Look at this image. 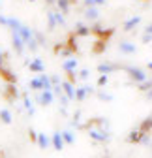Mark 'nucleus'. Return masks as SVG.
Masks as SVG:
<instances>
[{"mask_svg":"<svg viewBox=\"0 0 152 158\" xmlns=\"http://www.w3.org/2000/svg\"><path fill=\"white\" fill-rule=\"evenodd\" d=\"M79 49H77V44H75V34H70V38H68V42H66V45H64V49H62V55L66 56V55H70V53H77Z\"/></svg>","mask_w":152,"mask_h":158,"instance_id":"f257e3e1","label":"nucleus"},{"mask_svg":"<svg viewBox=\"0 0 152 158\" xmlns=\"http://www.w3.org/2000/svg\"><path fill=\"white\" fill-rule=\"evenodd\" d=\"M126 70H128L130 77L134 79V81H137V83H143L145 79H146V75H145V72L141 68H126Z\"/></svg>","mask_w":152,"mask_h":158,"instance_id":"f03ea898","label":"nucleus"},{"mask_svg":"<svg viewBox=\"0 0 152 158\" xmlns=\"http://www.w3.org/2000/svg\"><path fill=\"white\" fill-rule=\"evenodd\" d=\"M0 77L4 79V81L8 83V85H15V81H17V77H15V73H11L8 68H4L2 64H0Z\"/></svg>","mask_w":152,"mask_h":158,"instance_id":"7ed1b4c3","label":"nucleus"},{"mask_svg":"<svg viewBox=\"0 0 152 158\" xmlns=\"http://www.w3.org/2000/svg\"><path fill=\"white\" fill-rule=\"evenodd\" d=\"M17 96H19L17 87H15V85H8V87H6V90H4V98H6L8 102H13Z\"/></svg>","mask_w":152,"mask_h":158,"instance_id":"20e7f679","label":"nucleus"},{"mask_svg":"<svg viewBox=\"0 0 152 158\" xmlns=\"http://www.w3.org/2000/svg\"><path fill=\"white\" fill-rule=\"evenodd\" d=\"M139 132H141L143 135H148V134L152 132V117H146L145 121L139 124Z\"/></svg>","mask_w":152,"mask_h":158,"instance_id":"39448f33","label":"nucleus"},{"mask_svg":"<svg viewBox=\"0 0 152 158\" xmlns=\"http://www.w3.org/2000/svg\"><path fill=\"white\" fill-rule=\"evenodd\" d=\"M105 47H107V42H103V40H96L94 45H92V53L94 55H102L105 51Z\"/></svg>","mask_w":152,"mask_h":158,"instance_id":"423d86ee","label":"nucleus"},{"mask_svg":"<svg viewBox=\"0 0 152 158\" xmlns=\"http://www.w3.org/2000/svg\"><path fill=\"white\" fill-rule=\"evenodd\" d=\"M128 141H130V143H141V141H145V135H143L139 130H134V132H130Z\"/></svg>","mask_w":152,"mask_h":158,"instance_id":"0eeeda50","label":"nucleus"},{"mask_svg":"<svg viewBox=\"0 0 152 158\" xmlns=\"http://www.w3.org/2000/svg\"><path fill=\"white\" fill-rule=\"evenodd\" d=\"M53 145H54V149L56 151H62L64 149V141H62V134H53Z\"/></svg>","mask_w":152,"mask_h":158,"instance_id":"6e6552de","label":"nucleus"},{"mask_svg":"<svg viewBox=\"0 0 152 158\" xmlns=\"http://www.w3.org/2000/svg\"><path fill=\"white\" fill-rule=\"evenodd\" d=\"M98 70L103 73V75H109L111 72H115V70H118V66H115V64H100L98 66Z\"/></svg>","mask_w":152,"mask_h":158,"instance_id":"1a4fd4ad","label":"nucleus"},{"mask_svg":"<svg viewBox=\"0 0 152 158\" xmlns=\"http://www.w3.org/2000/svg\"><path fill=\"white\" fill-rule=\"evenodd\" d=\"M53 102V94H51V90H43V94L40 96V104L42 106H49Z\"/></svg>","mask_w":152,"mask_h":158,"instance_id":"9d476101","label":"nucleus"},{"mask_svg":"<svg viewBox=\"0 0 152 158\" xmlns=\"http://www.w3.org/2000/svg\"><path fill=\"white\" fill-rule=\"evenodd\" d=\"M139 21H141L139 17H131V19H128V21L124 23V30H131L134 27H137V25H139Z\"/></svg>","mask_w":152,"mask_h":158,"instance_id":"9b49d317","label":"nucleus"},{"mask_svg":"<svg viewBox=\"0 0 152 158\" xmlns=\"http://www.w3.org/2000/svg\"><path fill=\"white\" fill-rule=\"evenodd\" d=\"M115 34V28H105V30H102V34H100V38L98 40H103V42H107V40Z\"/></svg>","mask_w":152,"mask_h":158,"instance_id":"f8f14e48","label":"nucleus"},{"mask_svg":"<svg viewBox=\"0 0 152 158\" xmlns=\"http://www.w3.org/2000/svg\"><path fill=\"white\" fill-rule=\"evenodd\" d=\"M90 137H92V139H98V141H105V139H107V134H102V132L92 130V132H90Z\"/></svg>","mask_w":152,"mask_h":158,"instance_id":"ddd939ff","label":"nucleus"},{"mask_svg":"<svg viewBox=\"0 0 152 158\" xmlns=\"http://www.w3.org/2000/svg\"><path fill=\"white\" fill-rule=\"evenodd\" d=\"M75 34H77V36H88V34H90V28L85 27V25H77V30H75Z\"/></svg>","mask_w":152,"mask_h":158,"instance_id":"4468645a","label":"nucleus"},{"mask_svg":"<svg viewBox=\"0 0 152 158\" xmlns=\"http://www.w3.org/2000/svg\"><path fill=\"white\" fill-rule=\"evenodd\" d=\"M30 70H32V72H38V73H42V72H43V64H42V60H34V62L30 64Z\"/></svg>","mask_w":152,"mask_h":158,"instance_id":"2eb2a0df","label":"nucleus"},{"mask_svg":"<svg viewBox=\"0 0 152 158\" xmlns=\"http://www.w3.org/2000/svg\"><path fill=\"white\" fill-rule=\"evenodd\" d=\"M75 66H77V60H75V58H70V60L64 62V70H66V72H73Z\"/></svg>","mask_w":152,"mask_h":158,"instance_id":"dca6fc26","label":"nucleus"},{"mask_svg":"<svg viewBox=\"0 0 152 158\" xmlns=\"http://www.w3.org/2000/svg\"><path fill=\"white\" fill-rule=\"evenodd\" d=\"M0 118H2V123H6V124L11 123V115H10L8 109H2V111H0Z\"/></svg>","mask_w":152,"mask_h":158,"instance_id":"f3484780","label":"nucleus"},{"mask_svg":"<svg viewBox=\"0 0 152 158\" xmlns=\"http://www.w3.org/2000/svg\"><path fill=\"white\" fill-rule=\"evenodd\" d=\"M88 90H90V87H83V89H79L77 92H75V98H77V100H85V96H86Z\"/></svg>","mask_w":152,"mask_h":158,"instance_id":"a211bd4d","label":"nucleus"},{"mask_svg":"<svg viewBox=\"0 0 152 158\" xmlns=\"http://www.w3.org/2000/svg\"><path fill=\"white\" fill-rule=\"evenodd\" d=\"M62 89L66 90V94H68V98H75V92H73V87H71V83H68V81H66V83L62 85Z\"/></svg>","mask_w":152,"mask_h":158,"instance_id":"6ab92c4d","label":"nucleus"},{"mask_svg":"<svg viewBox=\"0 0 152 158\" xmlns=\"http://www.w3.org/2000/svg\"><path fill=\"white\" fill-rule=\"evenodd\" d=\"M120 51H124V53H134V51H135V45L124 42V44H120Z\"/></svg>","mask_w":152,"mask_h":158,"instance_id":"aec40b11","label":"nucleus"},{"mask_svg":"<svg viewBox=\"0 0 152 158\" xmlns=\"http://www.w3.org/2000/svg\"><path fill=\"white\" fill-rule=\"evenodd\" d=\"M38 143H40V147H42V149H45V147L49 145L47 135H45V134H40V135H38Z\"/></svg>","mask_w":152,"mask_h":158,"instance_id":"412c9836","label":"nucleus"},{"mask_svg":"<svg viewBox=\"0 0 152 158\" xmlns=\"http://www.w3.org/2000/svg\"><path fill=\"white\" fill-rule=\"evenodd\" d=\"M86 17H88V19H96V17H98V10H96V8H88V10H86Z\"/></svg>","mask_w":152,"mask_h":158,"instance_id":"4be33fe9","label":"nucleus"},{"mask_svg":"<svg viewBox=\"0 0 152 158\" xmlns=\"http://www.w3.org/2000/svg\"><path fill=\"white\" fill-rule=\"evenodd\" d=\"M102 30H103V28H102L100 25H94V27L90 28V32H94V36H98V38H100V34H102Z\"/></svg>","mask_w":152,"mask_h":158,"instance_id":"5701e85b","label":"nucleus"},{"mask_svg":"<svg viewBox=\"0 0 152 158\" xmlns=\"http://www.w3.org/2000/svg\"><path fill=\"white\" fill-rule=\"evenodd\" d=\"M62 139H64L66 143H73V135H71L70 132H64V134H62Z\"/></svg>","mask_w":152,"mask_h":158,"instance_id":"b1692460","label":"nucleus"},{"mask_svg":"<svg viewBox=\"0 0 152 158\" xmlns=\"http://www.w3.org/2000/svg\"><path fill=\"white\" fill-rule=\"evenodd\" d=\"M58 6L60 10H64V13L68 11V6H70V0H58Z\"/></svg>","mask_w":152,"mask_h":158,"instance_id":"393cba45","label":"nucleus"},{"mask_svg":"<svg viewBox=\"0 0 152 158\" xmlns=\"http://www.w3.org/2000/svg\"><path fill=\"white\" fill-rule=\"evenodd\" d=\"M152 87V81H143L141 85H139V90H148Z\"/></svg>","mask_w":152,"mask_h":158,"instance_id":"a878e982","label":"nucleus"},{"mask_svg":"<svg viewBox=\"0 0 152 158\" xmlns=\"http://www.w3.org/2000/svg\"><path fill=\"white\" fill-rule=\"evenodd\" d=\"M107 81H109V77H107V75H102V77L98 79V87H103V85H107Z\"/></svg>","mask_w":152,"mask_h":158,"instance_id":"bb28decb","label":"nucleus"},{"mask_svg":"<svg viewBox=\"0 0 152 158\" xmlns=\"http://www.w3.org/2000/svg\"><path fill=\"white\" fill-rule=\"evenodd\" d=\"M28 137H30V141H34V143L38 141V134L34 130H28Z\"/></svg>","mask_w":152,"mask_h":158,"instance_id":"cd10ccee","label":"nucleus"},{"mask_svg":"<svg viewBox=\"0 0 152 158\" xmlns=\"http://www.w3.org/2000/svg\"><path fill=\"white\" fill-rule=\"evenodd\" d=\"M68 73V83H75V72H66Z\"/></svg>","mask_w":152,"mask_h":158,"instance_id":"c85d7f7f","label":"nucleus"},{"mask_svg":"<svg viewBox=\"0 0 152 158\" xmlns=\"http://www.w3.org/2000/svg\"><path fill=\"white\" fill-rule=\"evenodd\" d=\"M15 49H17V51H21V49H23V42H21V40H19L17 36H15Z\"/></svg>","mask_w":152,"mask_h":158,"instance_id":"c756f323","label":"nucleus"},{"mask_svg":"<svg viewBox=\"0 0 152 158\" xmlns=\"http://www.w3.org/2000/svg\"><path fill=\"white\" fill-rule=\"evenodd\" d=\"M103 2L105 0H86V6H92V4L96 6V4H103Z\"/></svg>","mask_w":152,"mask_h":158,"instance_id":"7c9ffc66","label":"nucleus"},{"mask_svg":"<svg viewBox=\"0 0 152 158\" xmlns=\"http://www.w3.org/2000/svg\"><path fill=\"white\" fill-rule=\"evenodd\" d=\"M53 27H54V15L51 13L49 15V28H53Z\"/></svg>","mask_w":152,"mask_h":158,"instance_id":"2f4dec72","label":"nucleus"},{"mask_svg":"<svg viewBox=\"0 0 152 158\" xmlns=\"http://www.w3.org/2000/svg\"><path fill=\"white\" fill-rule=\"evenodd\" d=\"M62 49H64V45H62V44H56V45H54V53H60Z\"/></svg>","mask_w":152,"mask_h":158,"instance_id":"473e14b6","label":"nucleus"},{"mask_svg":"<svg viewBox=\"0 0 152 158\" xmlns=\"http://www.w3.org/2000/svg\"><path fill=\"white\" fill-rule=\"evenodd\" d=\"M150 40H152V36H150V34H145V38H143V42H145V44H148Z\"/></svg>","mask_w":152,"mask_h":158,"instance_id":"72a5a7b5","label":"nucleus"},{"mask_svg":"<svg viewBox=\"0 0 152 158\" xmlns=\"http://www.w3.org/2000/svg\"><path fill=\"white\" fill-rule=\"evenodd\" d=\"M81 77L86 79V77H88V70H81Z\"/></svg>","mask_w":152,"mask_h":158,"instance_id":"f704fd0d","label":"nucleus"},{"mask_svg":"<svg viewBox=\"0 0 152 158\" xmlns=\"http://www.w3.org/2000/svg\"><path fill=\"white\" fill-rule=\"evenodd\" d=\"M146 34H150V36H152V25H148V28H146Z\"/></svg>","mask_w":152,"mask_h":158,"instance_id":"c9c22d12","label":"nucleus"},{"mask_svg":"<svg viewBox=\"0 0 152 158\" xmlns=\"http://www.w3.org/2000/svg\"><path fill=\"white\" fill-rule=\"evenodd\" d=\"M148 70H150V72H152V62H148Z\"/></svg>","mask_w":152,"mask_h":158,"instance_id":"e433bc0d","label":"nucleus"},{"mask_svg":"<svg viewBox=\"0 0 152 158\" xmlns=\"http://www.w3.org/2000/svg\"><path fill=\"white\" fill-rule=\"evenodd\" d=\"M143 2H148V0H143Z\"/></svg>","mask_w":152,"mask_h":158,"instance_id":"4c0bfd02","label":"nucleus"},{"mask_svg":"<svg viewBox=\"0 0 152 158\" xmlns=\"http://www.w3.org/2000/svg\"><path fill=\"white\" fill-rule=\"evenodd\" d=\"M32 2H34V0H32Z\"/></svg>","mask_w":152,"mask_h":158,"instance_id":"58836bf2","label":"nucleus"}]
</instances>
